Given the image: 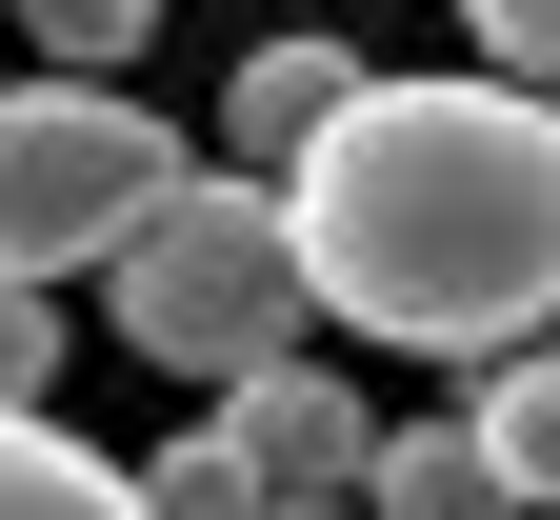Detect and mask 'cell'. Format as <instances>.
Here are the masks:
<instances>
[{"instance_id":"1","label":"cell","mask_w":560,"mask_h":520,"mask_svg":"<svg viewBox=\"0 0 560 520\" xmlns=\"http://www.w3.org/2000/svg\"><path fill=\"white\" fill-rule=\"evenodd\" d=\"M301 321L400 340V360H521L560 340V101L521 81H361L301 161L260 181Z\"/></svg>"},{"instance_id":"2","label":"cell","mask_w":560,"mask_h":520,"mask_svg":"<svg viewBox=\"0 0 560 520\" xmlns=\"http://www.w3.org/2000/svg\"><path fill=\"white\" fill-rule=\"evenodd\" d=\"M101 321H120V360H161V381L241 401L260 360H301V261H280V200L221 181V161H180L161 200H140V241L101 261Z\"/></svg>"},{"instance_id":"3","label":"cell","mask_w":560,"mask_h":520,"mask_svg":"<svg viewBox=\"0 0 560 520\" xmlns=\"http://www.w3.org/2000/svg\"><path fill=\"white\" fill-rule=\"evenodd\" d=\"M161 181H180V120H140L120 81H0V280L21 301L60 261H120Z\"/></svg>"},{"instance_id":"4","label":"cell","mask_w":560,"mask_h":520,"mask_svg":"<svg viewBox=\"0 0 560 520\" xmlns=\"http://www.w3.org/2000/svg\"><path fill=\"white\" fill-rule=\"evenodd\" d=\"M221 440H241L260 520H361V461H381V401L340 381V360H260V381L221 401Z\"/></svg>"},{"instance_id":"5","label":"cell","mask_w":560,"mask_h":520,"mask_svg":"<svg viewBox=\"0 0 560 520\" xmlns=\"http://www.w3.org/2000/svg\"><path fill=\"white\" fill-rule=\"evenodd\" d=\"M361 81H381V60H340V41H241V81H221V140H241V161H221V181H280Z\"/></svg>"},{"instance_id":"6","label":"cell","mask_w":560,"mask_h":520,"mask_svg":"<svg viewBox=\"0 0 560 520\" xmlns=\"http://www.w3.org/2000/svg\"><path fill=\"white\" fill-rule=\"evenodd\" d=\"M460 440H480V481H501V520H560V340H521V360H480V401H460Z\"/></svg>"},{"instance_id":"7","label":"cell","mask_w":560,"mask_h":520,"mask_svg":"<svg viewBox=\"0 0 560 520\" xmlns=\"http://www.w3.org/2000/svg\"><path fill=\"white\" fill-rule=\"evenodd\" d=\"M361 520H501V481H480V440H460V420H381Z\"/></svg>"},{"instance_id":"8","label":"cell","mask_w":560,"mask_h":520,"mask_svg":"<svg viewBox=\"0 0 560 520\" xmlns=\"http://www.w3.org/2000/svg\"><path fill=\"white\" fill-rule=\"evenodd\" d=\"M0 520H140V481L60 420H0Z\"/></svg>"},{"instance_id":"9","label":"cell","mask_w":560,"mask_h":520,"mask_svg":"<svg viewBox=\"0 0 560 520\" xmlns=\"http://www.w3.org/2000/svg\"><path fill=\"white\" fill-rule=\"evenodd\" d=\"M0 21H21V81H120L161 41V0H0Z\"/></svg>"},{"instance_id":"10","label":"cell","mask_w":560,"mask_h":520,"mask_svg":"<svg viewBox=\"0 0 560 520\" xmlns=\"http://www.w3.org/2000/svg\"><path fill=\"white\" fill-rule=\"evenodd\" d=\"M120 481H140V520H260V481H241V440H221V420H180L161 461H120Z\"/></svg>"},{"instance_id":"11","label":"cell","mask_w":560,"mask_h":520,"mask_svg":"<svg viewBox=\"0 0 560 520\" xmlns=\"http://www.w3.org/2000/svg\"><path fill=\"white\" fill-rule=\"evenodd\" d=\"M460 21H480V81H521V101L560 81V0H460Z\"/></svg>"},{"instance_id":"12","label":"cell","mask_w":560,"mask_h":520,"mask_svg":"<svg viewBox=\"0 0 560 520\" xmlns=\"http://www.w3.org/2000/svg\"><path fill=\"white\" fill-rule=\"evenodd\" d=\"M40 401H60V301L0 280V420H40Z\"/></svg>"}]
</instances>
